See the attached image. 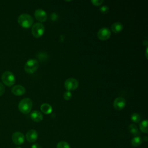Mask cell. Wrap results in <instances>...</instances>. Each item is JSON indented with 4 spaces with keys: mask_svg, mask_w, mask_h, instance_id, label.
Returning <instances> with one entry per match:
<instances>
[{
    "mask_svg": "<svg viewBox=\"0 0 148 148\" xmlns=\"http://www.w3.org/2000/svg\"><path fill=\"white\" fill-rule=\"evenodd\" d=\"M128 130L134 136H139L140 132L137 126L134 124H131L128 126Z\"/></svg>",
    "mask_w": 148,
    "mask_h": 148,
    "instance_id": "obj_15",
    "label": "cell"
},
{
    "mask_svg": "<svg viewBox=\"0 0 148 148\" xmlns=\"http://www.w3.org/2000/svg\"><path fill=\"white\" fill-rule=\"evenodd\" d=\"M38 67L39 62L36 60L29 59L24 65V70L27 73L32 74L38 69Z\"/></svg>",
    "mask_w": 148,
    "mask_h": 148,
    "instance_id": "obj_4",
    "label": "cell"
},
{
    "mask_svg": "<svg viewBox=\"0 0 148 148\" xmlns=\"http://www.w3.org/2000/svg\"><path fill=\"white\" fill-rule=\"evenodd\" d=\"M57 148H71L69 144L65 141H60L57 145Z\"/></svg>",
    "mask_w": 148,
    "mask_h": 148,
    "instance_id": "obj_20",
    "label": "cell"
},
{
    "mask_svg": "<svg viewBox=\"0 0 148 148\" xmlns=\"http://www.w3.org/2000/svg\"><path fill=\"white\" fill-rule=\"evenodd\" d=\"M126 101L124 98L122 97L116 98L113 102L114 108L117 110H122L125 106Z\"/></svg>",
    "mask_w": 148,
    "mask_h": 148,
    "instance_id": "obj_9",
    "label": "cell"
},
{
    "mask_svg": "<svg viewBox=\"0 0 148 148\" xmlns=\"http://www.w3.org/2000/svg\"><path fill=\"white\" fill-rule=\"evenodd\" d=\"M45 27L40 23H36L32 25L31 32L32 35L36 38H38L43 35L45 32Z\"/></svg>",
    "mask_w": 148,
    "mask_h": 148,
    "instance_id": "obj_5",
    "label": "cell"
},
{
    "mask_svg": "<svg viewBox=\"0 0 148 148\" xmlns=\"http://www.w3.org/2000/svg\"><path fill=\"white\" fill-rule=\"evenodd\" d=\"M5 91V88L4 87V85L2 84V83L0 82V96H2Z\"/></svg>",
    "mask_w": 148,
    "mask_h": 148,
    "instance_id": "obj_24",
    "label": "cell"
},
{
    "mask_svg": "<svg viewBox=\"0 0 148 148\" xmlns=\"http://www.w3.org/2000/svg\"><path fill=\"white\" fill-rule=\"evenodd\" d=\"M111 29L113 32L115 34H119L123 29V25L121 23L116 22L112 25Z\"/></svg>",
    "mask_w": 148,
    "mask_h": 148,
    "instance_id": "obj_14",
    "label": "cell"
},
{
    "mask_svg": "<svg viewBox=\"0 0 148 148\" xmlns=\"http://www.w3.org/2000/svg\"><path fill=\"white\" fill-rule=\"evenodd\" d=\"M147 120H145L142 121L140 123H139V129L140 130L143 132V133H147L148 132V128H147Z\"/></svg>",
    "mask_w": 148,
    "mask_h": 148,
    "instance_id": "obj_17",
    "label": "cell"
},
{
    "mask_svg": "<svg viewBox=\"0 0 148 148\" xmlns=\"http://www.w3.org/2000/svg\"><path fill=\"white\" fill-rule=\"evenodd\" d=\"M142 142V139L140 136H135L132 139L131 141V143L132 146L134 147H138L140 146Z\"/></svg>",
    "mask_w": 148,
    "mask_h": 148,
    "instance_id": "obj_18",
    "label": "cell"
},
{
    "mask_svg": "<svg viewBox=\"0 0 148 148\" xmlns=\"http://www.w3.org/2000/svg\"><path fill=\"white\" fill-rule=\"evenodd\" d=\"M12 139L13 142L15 145H20L24 143L25 138H24L23 134H22L20 132L17 131L13 134V135L12 136Z\"/></svg>",
    "mask_w": 148,
    "mask_h": 148,
    "instance_id": "obj_8",
    "label": "cell"
},
{
    "mask_svg": "<svg viewBox=\"0 0 148 148\" xmlns=\"http://www.w3.org/2000/svg\"><path fill=\"white\" fill-rule=\"evenodd\" d=\"M100 12L103 14H106L109 12V8L107 6H103L100 8Z\"/></svg>",
    "mask_w": 148,
    "mask_h": 148,
    "instance_id": "obj_22",
    "label": "cell"
},
{
    "mask_svg": "<svg viewBox=\"0 0 148 148\" xmlns=\"http://www.w3.org/2000/svg\"><path fill=\"white\" fill-rule=\"evenodd\" d=\"M31 148H42V147L39 144L35 143L31 146Z\"/></svg>",
    "mask_w": 148,
    "mask_h": 148,
    "instance_id": "obj_25",
    "label": "cell"
},
{
    "mask_svg": "<svg viewBox=\"0 0 148 148\" xmlns=\"http://www.w3.org/2000/svg\"><path fill=\"white\" fill-rule=\"evenodd\" d=\"M91 2L94 6H99L103 2V1H102V0H95V1H91Z\"/></svg>",
    "mask_w": 148,
    "mask_h": 148,
    "instance_id": "obj_23",
    "label": "cell"
},
{
    "mask_svg": "<svg viewBox=\"0 0 148 148\" xmlns=\"http://www.w3.org/2000/svg\"><path fill=\"white\" fill-rule=\"evenodd\" d=\"M143 140H144V141H145V142H146V141L147 140V137L146 136H145L144 137V138H143Z\"/></svg>",
    "mask_w": 148,
    "mask_h": 148,
    "instance_id": "obj_26",
    "label": "cell"
},
{
    "mask_svg": "<svg viewBox=\"0 0 148 148\" xmlns=\"http://www.w3.org/2000/svg\"><path fill=\"white\" fill-rule=\"evenodd\" d=\"M40 110L45 114H50L52 112V107L48 103H43L40 106Z\"/></svg>",
    "mask_w": 148,
    "mask_h": 148,
    "instance_id": "obj_16",
    "label": "cell"
},
{
    "mask_svg": "<svg viewBox=\"0 0 148 148\" xmlns=\"http://www.w3.org/2000/svg\"><path fill=\"white\" fill-rule=\"evenodd\" d=\"M63 97H64V99L66 100V101H68L69 99H71L72 98V95L71 94V92L70 91H66L64 93V95H63Z\"/></svg>",
    "mask_w": 148,
    "mask_h": 148,
    "instance_id": "obj_21",
    "label": "cell"
},
{
    "mask_svg": "<svg viewBox=\"0 0 148 148\" xmlns=\"http://www.w3.org/2000/svg\"><path fill=\"white\" fill-rule=\"evenodd\" d=\"M16 148H21V147H16Z\"/></svg>",
    "mask_w": 148,
    "mask_h": 148,
    "instance_id": "obj_27",
    "label": "cell"
},
{
    "mask_svg": "<svg viewBox=\"0 0 148 148\" xmlns=\"http://www.w3.org/2000/svg\"><path fill=\"white\" fill-rule=\"evenodd\" d=\"M32 102L29 98H24L21 99L18 105V110L23 114H28L31 110Z\"/></svg>",
    "mask_w": 148,
    "mask_h": 148,
    "instance_id": "obj_2",
    "label": "cell"
},
{
    "mask_svg": "<svg viewBox=\"0 0 148 148\" xmlns=\"http://www.w3.org/2000/svg\"><path fill=\"white\" fill-rule=\"evenodd\" d=\"M110 31L106 27H103L101 28L97 33V36L98 39L101 40H106L108 39L110 36Z\"/></svg>",
    "mask_w": 148,
    "mask_h": 148,
    "instance_id": "obj_7",
    "label": "cell"
},
{
    "mask_svg": "<svg viewBox=\"0 0 148 148\" xmlns=\"http://www.w3.org/2000/svg\"><path fill=\"white\" fill-rule=\"evenodd\" d=\"M11 91L14 95L20 96L25 92V88L21 85H16L12 88Z\"/></svg>",
    "mask_w": 148,
    "mask_h": 148,
    "instance_id": "obj_12",
    "label": "cell"
},
{
    "mask_svg": "<svg viewBox=\"0 0 148 148\" xmlns=\"http://www.w3.org/2000/svg\"><path fill=\"white\" fill-rule=\"evenodd\" d=\"M2 83L6 86L11 87L15 83V76L10 71H5L1 76Z\"/></svg>",
    "mask_w": 148,
    "mask_h": 148,
    "instance_id": "obj_3",
    "label": "cell"
},
{
    "mask_svg": "<svg viewBox=\"0 0 148 148\" xmlns=\"http://www.w3.org/2000/svg\"><path fill=\"white\" fill-rule=\"evenodd\" d=\"M140 116L138 113H134L131 115V121L134 123H139L140 120Z\"/></svg>",
    "mask_w": 148,
    "mask_h": 148,
    "instance_id": "obj_19",
    "label": "cell"
},
{
    "mask_svg": "<svg viewBox=\"0 0 148 148\" xmlns=\"http://www.w3.org/2000/svg\"><path fill=\"white\" fill-rule=\"evenodd\" d=\"M17 21L18 24L23 28H28L32 25L34 20L32 16L29 14L27 13H23L18 16Z\"/></svg>",
    "mask_w": 148,
    "mask_h": 148,
    "instance_id": "obj_1",
    "label": "cell"
},
{
    "mask_svg": "<svg viewBox=\"0 0 148 148\" xmlns=\"http://www.w3.org/2000/svg\"><path fill=\"white\" fill-rule=\"evenodd\" d=\"M64 86L67 91H73L78 87L79 82L75 78H68L65 80L64 83Z\"/></svg>",
    "mask_w": 148,
    "mask_h": 148,
    "instance_id": "obj_6",
    "label": "cell"
},
{
    "mask_svg": "<svg viewBox=\"0 0 148 148\" xmlns=\"http://www.w3.org/2000/svg\"><path fill=\"white\" fill-rule=\"evenodd\" d=\"M34 15L35 18L40 22H45L47 20V13L45 11L41 9H36L35 11Z\"/></svg>",
    "mask_w": 148,
    "mask_h": 148,
    "instance_id": "obj_10",
    "label": "cell"
},
{
    "mask_svg": "<svg viewBox=\"0 0 148 148\" xmlns=\"http://www.w3.org/2000/svg\"><path fill=\"white\" fill-rule=\"evenodd\" d=\"M38 132L35 130H29V131H28L25 136L27 140L30 143H33L35 142L38 138Z\"/></svg>",
    "mask_w": 148,
    "mask_h": 148,
    "instance_id": "obj_11",
    "label": "cell"
},
{
    "mask_svg": "<svg viewBox=\"0 0 148 148\" xmlns=\"http://www.w3.org/2000/svg\"><path fill=\"white\" fill-rule=\"evenodd\" d=\"M31 119L35 122H40L43 120V115L42 113L37 110H34L30 114Z\"/></svg>",
    "mask_w": 148,
    "mask_h": 148,
    "instance_id": "obj_13",
    "label": "cell"
}]
</instances>
